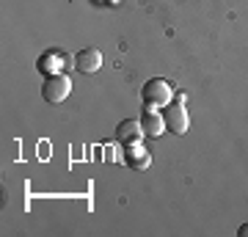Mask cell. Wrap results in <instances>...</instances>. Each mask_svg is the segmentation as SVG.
Wrapping results in <instances>:
<instances>
[{
  "label": "cell",
  "instance_id": "8",
  "mask_svg": "<svg viewBox=\"0 0 248 237\" xmlns=\"http://www.w3.org/2000/svg\"><path fill=\"white\" fill-rule=\"evenodd\" d=\"M63 66H66V58H63L58 50H45V53H42V58H39V63H36V69L42 72L45 78H50V75H58Z\"/></svg>",
  "mask_w": 248,
  "mask_h": 237
},
{
  "label": "cell",
  "instance_id": "7",
  "mask_svg": "<svg viewBox=\"0 0 248 237\" xmlns=\"http://www.w3.org/2000/svg\"><path fill=\"white\" fill-rule=\"evenodd\" d=\"M99 66H102V53L94 50V47H86L75 55V69L83 72V75H94Z\"/></svg>",
  "mask_w": 248,
  "mask_h": 237
},
{
  "label": "cell",
  "instance_id": "9",
  "mask_svg": "<svg viewBox=\"0 0 248 237\" xmlns=\"http://www.w3.org/2000/svg\"><path fill=\"white\" fill-rule=\"evenodd\" d=\"M237 235H240V237H248V223H243V226L237 229Z\"/></svg>",
  "mask_w": 248,
  "mask_h": 237
},
{
  "label": "cell",
  "instance_id": "3",
  "mask_svg": "<svg viewBox=\"0 0 248 237\" xmlns=\"http://www.w3.org/2000/svg\"><path fill=\"white\" fill-rule=\"evenodd\" d=\"M163 119H166V130L174 132V135H185L190 130V116H187L185 105H166L163 108Z\"/></svg>",
  "mask_w": 248,
  "mask_h": 237
},
{
  "label": "cell",
  "instance_id": "4",
  "mask_svg": "<svg viewBox=\"0 0 248 237\" xmlns=\"http://www.w3.org/2000/svg\"><path fill=\"white\" fill-rule=\"evenodd\" d=\"M141 127H143V135H149V138H160V135L166 132V119H163V113H160V108L143 105Z\"/></svg>",
  "mask_w": 248,
  "mask_h": 237
},
{
  "label": "cell",
  "instance_id": "6",
  "mask_svg": "<svg viewBox=\"0 0 248 237\" xmlns=\"http://www.w3.org/2000/svg\"><path fill=\"white\" fill-rule=\"evenodd\" d=\"M143 138V127H141V119H124V122H119V127H116V141L119 143H141Z\"/></svg>",
  "mask_w": 248,
  "mask_h": 237
},
{
  "label": "cell",
  "instance_id": "2",
  "mask_svg": "<svg viewBox=\"0 0 248 237\" xmlns=\"http://www.w3.org/2000/svg\"><path fill=\"white\" fill-rule=\"evenodd\" d=\"M72 94V80L63 75V72H58V75H50V78L45 80V86H42V97L50 102V105H58V102H63V99Z\"/></svg>",
  "mask_w": 248,
  "mask_h": 237
},
{
  "label": "cell",
  "instance_id": "1",
  "mask_svg": "<svg viewBox=\"0 0 248 237\" xmlns=\"http://www.w3.org/2000/svg\"><path fill=\"white\" fill-rule=\"evenodd\" d=\"M174 94H177L174 86H171L169 80H163V78L146 80V86H143V91H141L143 105H149V108H166V105H171Z\"/></svg>",
  "mask_w": 248,
  "mask_h": 237
},
{
  "label": "cell",
  "instance_id": "5",
  "mask_svg": "<svg viewBox=\"0 0 248 237\" xmlns=\"http://www.w3.org/2000/svg\"><path fill=\"white\" fill-rule=\"evenodd\" d=\"M124 163L133 168V171H146L152 166V152L141 143H127L124 146Z\"/></svg>",
  "mask_w": 248,
  "mask_h": 237
}]
</instances>
